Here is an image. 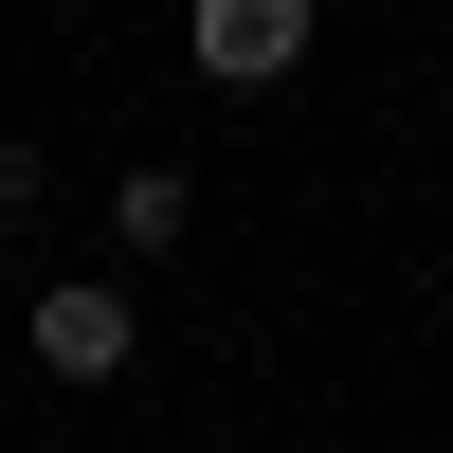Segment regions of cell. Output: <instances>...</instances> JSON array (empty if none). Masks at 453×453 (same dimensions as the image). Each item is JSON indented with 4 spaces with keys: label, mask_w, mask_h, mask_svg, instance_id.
Instances as JSON below:
<instances>
[{
    "label": "cell",
    "mask_w": 453,
    "mask_h": 453,
    "mask_svg": "<svg viewBox=\"0 0 453 453\" xmlns=\"http://www.w3.org/2000/svg\"><path fill=\"white\" fill-rule=\"evenodd\" d=\"M19 345H36V381H127V363H145V309H127V273H55L19 309Z\"/></svg>",
    "instance_id": "1"
},
{
    "label": "cell",
    "mask_w": 453,
    "mask_h": 453,
    "mask_svg": "<svg viewBox=\"0 0 453 453\" xmlns=\"http://www.w3.org/2000/svg\"><path fill=\"white\" fill-rule=\"evenodd\" d=\"M309 0H181V55L218 73V91H290V73H309Z\"/></svg>",
    "instance_id": "2"
},
{
    "label": "cell",
    "mask_w": 453,
    "mask_h": 453,
    "mask_svg": "<svg viewBox=\"0 0 453 453\" xmlns=\"http://www.w3.org/2000/svg\"><path fill=\"white\" fill-rule=\"evenodd\" d=\"M19 218H36V145L0 127V236H19Z\"/></svg>",
    "instance_id": "4"
},
{
    "label": "cell",
    "mask_w": 453,
    "mask_h": 453,
    "mask_svg": "<svg viewBox=\"0 0 453 453\" xmlns=\"http://www.w3.org/2000/svg\"><path fill=\"white\" fill-rule=\"evenodd\" d=\"M181 236H200V181H181V164H127V181H109V254H181Z\"/></svg>",
    "instance_id": "3"
}]
</instances>
